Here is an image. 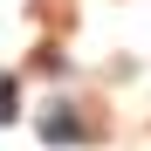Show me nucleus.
<instances>
[{
    "label": "nucleus",
    "mask_w": 151,
    "mask_h": 151,
    "mask_svg": "<svg viewBox=\"0 0 151 151\" xmlns=\"http://www.w3.org/2000/svg\"><path fill=\"white\" fill-rule=\"evenodd\" d=\"M41 137H48V144H76V137H83V117H76L69 103H55V110H41Z\"/></svg>",
    "instance_id": "f257e3e1"
},
{
    "label": "nucleus",
    "mask_w": 151,
    "mask_h": 151,
    "mask_svg": "<svg viewBox=\"0 0 151 151\" xmlns=\"http://www.w3.org/2000/svg\"><path fill=\"white\" fill-rule=\"evenodd\" d=\"M14 117V83H0V124Z\"/></svg>",
    "instance_id": "f03ea898"
}]
</instances>
